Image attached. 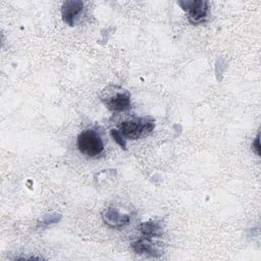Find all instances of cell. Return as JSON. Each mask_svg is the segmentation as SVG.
<instances>
[{"label": "cell", "mask_w": 261, "mask_h": 261, "mask_svg": "<svg viewBox=\"0 0 261 261\" xmlns=\"http://www.w3.org/2000/svg\"><path fill=\"white\" fill-rule=\"evenodd\" d=\"M155 127V121L151 117H135L122 121L118 125L122 137L129 140H138L147 137Z\"/></svg>", "instance_id": "obj_1"}, {"label": "cell", "mask_w": 261, "mask_h": 261, "mask_svg": "<svg viewBox=\"0 0 261 261\" xmlns=\"http://www.w3.org/2000/svg\"><path fill=\"white\" fill-rule=\"evenodd\" d=\"M76 144L80 152L88 157H98L104 150L103 141L94 129L82 132L77 137Z\"/></svg>", "instance_id": "obj_2"}, {"label": "cell", "mask_w": 261, "mask_h": 261, "mask_svg": "<svg viewBox=\"0 0 261 261\" xmlns=\"http://www.w3.org/2000/svg\"><path fill=\"white\" fill-rule=\"evenodd\" d=\"M178 5L182 7L188 13V19L193 24H199L205 21L208 14V2L193 0V1H179Z\"/></svg>", "instance_id": "obj_3"}, {"label": "cell", "mask_w": 261, "mask_h": 261, "mask_svg": "<svg viewBox=\"0 0 261 261\" xmlns=\"http://www.w3.org/2000/svg\"><path fill=\"white\" fill-rule=\"evenodd\" d=\"M84 10V2L80 0H70L63 2L61 6L62 19L69 25H74L80 19Z\"/></svg>", "instance_id": "obj_4"}, {"label": "cell", "mask_w": 261, "mask_h": 261, "mask_svg": "<svg viewBox=\"0 0 261 261\" xmlns=\"http://www.w3.org/2000/svg\"><path fill=\"white\" fill-rule=\"evenodd\" d=\"M102 219L105 222V224L108 225L109 227L119 229L129 222L130 217L128 214L121 213L116 208L108 207L102 212Z\"/></svg>", "instance_id": "obj_5"}, {"label": "cell", "mask_w": 261, "mask_h": 261, "mask_svg": "<svg viewBox=\"0 0 261 261\" xmlns=\"http://www.w3.org/2000/svg\"><path fill=\"white\" fill-rule=\"evenodd\" d=\"M105 104L107 108L113 112H121L130 107V96L126 91H116L114 95H109Z\"/></svg>", "instance_id": "obj_6"}, {"label": "cell", "mask_w": 261, "mask_h": 261, "mask_svg": "<svg viewBox=\"0 0 261 261\" xmlns=\"http://www.w3.org/2000/svg\"><path fill=\"white\" fill-rule=\"evenodd\" d=\"M132 249L137 254L147 255L151 257H159L162 254L159 251V249L151 242V239L144 238V237L132 243Z\"/></svg>", "instance_id": "obj_7"}, {"label": "cell", "mask_w": 261, "mask_h": 261, "mask_svg": "<svg viewBox=\"0 0 261 261\" xmlns=\"http://www.w3.org/2000/svg\"><path fill=\"white\" fill-rule=\"evenodd\" d=\"M138 230L141 232V234L144 238H148V239L160 238L163 234L162 226L158 222L153 220L142 222L138 226Z\"/></svg>", "instance_id": "obj_8"}, {"label": "cell", "mask_w": 261, "mask_h": 261, "mask_svg": "<svg viewBox=\"0 0 261 261\" xmlns=\"http://www.w3.org/2000/svg\"><path fill=\"white\" fill-rule=\"evenodd\" d=\"M60 215H57V214H51V215H46L42 220L41 222L44 224V225H48V224H51V223H55V222H58L59 219H60Z\"/></svg>", "instance_id": "obj_9"}, {"label": "cell", "mask_w": 261, "mask_h": 261, "mask_svg": "<svg viewBox=\"0 0 261 261\" xmlns=\"http://www.w3.org/2000/svg\"><path fill=\"white\" fill-rule=\"evenodd\" d=\"M111 135L114 139V141L121 146V148H125V142L124 140L122 139V135L119 133V130H116V129H111Z\"/></svg>", "instance_id": "obj_10"}, {"label": "cell", "mask_w": 261, "mask_h": 261, "mask_svg": "<svg viewBox=\"0 0 261 261\" xmlns=\"http://www.w3.org/2000/svg\"><path fill=\"white\" fill-rule=\"evenodd\" d=\"M252 149H253V151L257 154V155H259L260 154V142H259V134L257 135V137H256V139H255V141L253 142V144H252Z\"/></svg>", "instance_id": "obj_11"}]
</instances>
